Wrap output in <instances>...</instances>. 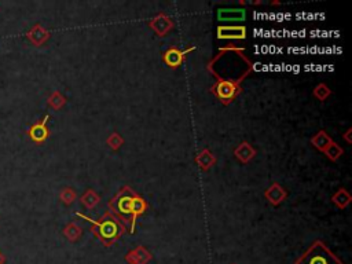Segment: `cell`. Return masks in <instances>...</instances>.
Instances as JSON below:
<instances>
[{"mask_svg": "<svg viewBox=\"0 0 352 264\" xmlns=\"http://www.w3.org/2000/svg\"><path fill=\"white\" fill-rule=\"evenodd\" d=\"M47 116L40 121V123H36L34 125H32L30 127V129H29V137L32 138L34 142H43L46 138H47L48 135V129L47 127H46V121H47Z\"/></svg>", "mask_w": 352, "mask_h": 264, "instance_id": "cell-1", "label": "cell"}, {"mask_svg": "<svg viewBox=\"0 0 352 264\" xmlns=\"http://www.w3.org/2000/svg\"><path fill=\"white\" fill-rule=\"evenodd\" d=\"M245 29L243 28H223L219 29V38H243Z\"/></svg>", "mask_w": 352, "mask_h": 264, "instance_id": "cell-2", "label": "cell"}, {"mask_svg": "<svg viewBox=\"0 0 352 264\" xmlns=\"http://www.w3.org/2000/svg\"><path fill=\"white\" fill-rule=\"evenodd\" d=\"M116 231H117V227H116V224L113 222H106L100 226V233L106 238H110V237L115 236Z\"/></svg>", "mask_w": 352, "mask_h": 264, "instance_id": "cell-3", "label": "cell"}, {"mask_svg": "<svg viewBox=\"0 0 352 264\" xmlns=\"http://www.w3.org/2000/svg\"><path fill=\"white\" fill-rule=\"evenodd\" d=\"M42 33H46V32H43L42 28L36 26V28H33L30 32H29V39H30L34 44H40V43L44 40V38H46V36H43Z\"/></svg>", "mask_w": 352, "mask_h": 264, "instance_id": "cell-4", "label": "cell"}, {"mask_svg": "<svg viewBox=\"0 0 352 264\" xmlns=\"http://www.w3.org/2000/svg\"><path fill=\"white\" fill-rule=\"evenodd\" d=\"M311 264H328V263H326V260H325L324 257H314V259L311 260Z\"/></svg>", "mask_w": 352, "mask_h": 264, "instance_id": "cell-5", "label": "cell"}, {"mask_svg": "<svg viewBox=\"0 0 352 264\" xmlns=\"http://www.w3.org/2000/svg\"><path fill=\"white\" fill-rule=\"evenodd\" d=\"M5 263V257H3V255L0 253V264H3Z\"/></svg>", "mask_w": 352, "mask_h": 264, "instance_id": "cell-6", "label": "cell"}]
</instances>
